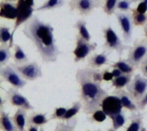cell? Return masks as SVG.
Returning <instances> with one entry per match:
<instances>
[{
  "label": "cell",
  "mask_w": 147,
  "mask_h": 131,
  "mask_svg": "<svg viewBox=\"0 0 147 131\" xmlns=\"http://www.w3.org/2000/svg\"><path fill=\"white\" fill-rule=\"evenodd\" d=\"M75 77L79 86V100L83 104V112L90 115L101 108L102 101L109 95L101 85L103 82L102 70L89 67L79 69Z\"/></svg>",
  "instance_id": "6da1fadb"
},
{
  "label": "cell",
  "mask_w": 147,
  "mask_h": 131,
  "mask_svg": "<svg viewBox=\"0 0 147 131\" xmlns=\"http://www.w3.org/2000/svg\"><path fill=\"white\" fill-rule=\"evenodd\" d=\"M53 27L48 22L33 16L23 27L22 33L32 41L44 63H54L61 54L53 35Z\"/></svg>",
  "instance_id": "7a4b0ae2"
},
{
  "label": "cell",
  "mask_w": 147,
  "mask_h": 131,
  "mask_svg": "<svg viewBox=\"0 0 147 131\" xmlns=\"http://www.w3.org/2000/svg\"><path fill=\"white\" fill-rule=\"evenodd\" d=\"M102 36L104 38V43L102 45V48L109 52L115 51H116L120 58L121 57L123 52L126 50H129L131 46L125 45L122 40L120 39L118 34L115 32L112 27L109 26L107 27L102 28Z\"/></svg>",
  "instance_id": "3957f363"
},
{
  "label": "cell",
  "mask_w": 147,
  "mask_h": 131,
  "mask_svg": "<svg viewBox=\"0 0 147 131\" xmlns=\"http://www.w3.org/2000/svg\"><path fill=\"white\" fill-rule=\"evenodd\" d=\"M16 5H17V15H16V19L15 20L13 30L11 31V38L9 43V48L14 46V34L17 30V28L22 24H25L28 21H29L33 17V13L35 10L34 7L28 6L24 2V0H17Z\"/></svg>",
  "instance_id": "277c9868"
},
{
  "label": "cell",
  "mask_w": 147,
  "mask_h": 131,
  "mask_svg": "<svg viewBox=\"0 0 147 131\" xmlns=\"http://www.w3.org/2000/svg\"><path fill=\"white\" fill-rule=\"evenodd\" d=\"M147 57V39H135L134 45L129 49L127 62L135 69H138L140 63Z\"/></svg>",
  "instance_id": "5b68a950"
},
{
  "label": "cell",
  "mask_w": 147,
  "mask_h": 131,
  "mask_svg": "<svg viewBox=\"0 0 147 131\" xmlns=\"http://www.w3.org/2000/svg\"><path fill=\"white\" fill-rule=\"evenodd\" d=\"M105 0H70L68 7L70 11H78L80 15H90L96 8H102Z\"/></svg>",
  "instance_id": "8992f818"
},
{
  "label": "cell",
  "mask_w": 147,
  "mask_h": 131,
  "mask_svg": "<svg viewBox=\"0 0 147 131\" xmlns=\"http://www.w3.org/2000/svg\"><path fill=\"white\" fill-rule=\"evenodd\" d=\"M0 76L1 82H6L17 89L23 88L27 84V81L16 70L11 63L0 68Z\"/></svg>",
  "instance_id": "52a82bcc"
},
{
  "label": "cell",
  "mask_w": 147,
  "mask_h": 131,
  "mask_svg": "<svg viewBox=\"0 0 147 131\" xmlns=\"http://www.w3.org/2000/svg\"><path fill=\"white\" fill-rule=\"evenodd\" d=\"M97 47V44L96 42L90 43L81 37L78 33L76 35V46L72 51L74 55V62L78 63L84 61L92 51H94Z\"/></svg>",
  "instance_id": "ba28073f"
},
{
  "label": "cell",
  "mask_w": 147,
  "mask_h": 131,
  "mask_svg": "<svg viewBox=\"0 0 147 131\" xmlns=\"http://www.w3.org/2000/svg\"><path fill=\"white\" fill-rule=\"evenodd\" d=\"M127 90L133 100L140 101L147 92V78L140 74L135 75L131 82L127 86Z\"/></svg>",
  "instance_id": "9c48e42d"
},
{
  "label": "cell",
  "mask_w": 147,
  "mask_h": 131,
  "mask_svg": "<svg viewBox=\"0 0 147 131\" xmlns=\"http://www.w3.org/2000/svg\"><path fill=\"white\" fill-rule=\"evenodd\" d=\"M11 65L26 81L32 82L43 76L41 69L36 62L27 63L21 64V65L11 63Z\"/></svg>",
  "instance_id": "30bf717a"
},
{
  "label": "cell",
  "mask_w": 147,
  "mask_h": 131,
  "mask_svg": "<svg viewBox=\"0 0 147 131\" xmlns=\"http://www.w3.org/2000/svg\"><path fill=\"white\" fill-rule=\"evenodd\" d=\"M6 100L10 104V106L14 107L25 109L27 111H32L34 109L29 100L25 96H23L16 88L12 87L6 91Z\"/></svg>",
  "instance_id": "8fae6325"
},
{
  "label": "cell",
  "mask_w": 147,
  "mask_h": 131,
  "mask_svg": "<svg viewBox=\"0 0 147 131\" xmlns=\"http://www.w3.org/2000/svg\"><path fill=\"white\" fill-rule=\"evenodd\" d=\"M115 15L116 16V19L120 25L121 30L122 32V36H123L124 41L126 43L130 42L132 39L133 30H134V27L131 15L128 14L127 12H121V11L115 12Z\"/></svg>",
  "instance_id": "7c38bea8"
},
{
  "label": "cell",
  "mask_w": 147,
  "mask_h": 131,
  "mask_svg": "<svg viewBox=\"0 0 147 131\" xmlns=\"http://www.w3.org/2000/svg\"><path fill=\"white\" fill-rule=\"evenodd\" d=\"M101 109L110 118L112 116L121 112L123 106L119 97L113 94V95H108L103 99L101 104Z\"/></svg>",
  "instance_id": "4fadbf2b"
},
{
  "label": "cell",
  "mask_w": 147,
  "mask_h": 131,
  "mask_svg": "<svg viewBox=\"0 0 147 131\" xmlns=\"http://www.w3.org/2000/svg\"><path fill=\"white\" fill-rule=\"evenodd\" d=\"M17 15V5L13 2L2 0L0 3V17L7 20H16Z\"/></svg>",
  "instance_id": "5bb4252c"
},
{
  "label": "cell",
  "mask_w": 147,
  "mask_h": 131,
  "mask_svg": "<svg viewBox=\"0 0 147 131\" xmlns=\"http://www.w3.org/2000/svg\"><path fill=\"white\" fill-rule=\"evenodd\" d=\"M113 94L115 95H116L117 97H119V99L121 100V102L122 104L123 108L130 111L131 112L139 111L137 105L133 101V99L131 98V96L127 91H125L123 89H115L113 92Z\"/></svg>",
  "instance_id": "9a60e30c"
},
{
  "label": "cell",
  "mask_w": 147,
  "mask_h": 131,
  "mask_svg": "<svg viewBox=\"0 0 147 131\" xmlns=\"http://www.w3.org/2000/svg\"><path fill=\"white\" fill-rule=\"evenodd\" d=\"M109 57H108V53H106V51H103V52L100 54H94L88 57V64L87 66L91 69H96L98 70L103 65L109 64Z\"/></svg>",
  "instance_id": "2e32d148"
},
{
  "label": "cell",
  "mask_w": 147,
  "mask_h": 131,
  "mask_svg": "<svg viewBox=\"0 0 147 131\" xmlns=\"http://www.w3.org/2000/svg\"><path fill=\"white\" fill-rule=\"evenodd\" d=\"M12 121L16 124L19 131H26V126H27V110L17 108L16 112L11 118Z\"/></svg>",
  "instance_id": "e0dca14e"
},
{
  "label": "cell",
  "mask_w": 147,
  "mask_h": 131,
  "mask_svg": "<svg viewBox=\"0 0 147 131\" xmlns=\"http://www.w3.org/2000/svg\"><path fill=\"white\" fill-rule=\"evenodd\" d=\"M143 120L144 114L140 112V111L131 112L130 124L126 131H140L143 128Z\"/></svg>",
  "instance_id": "ac0fdd59"
},
{
  "label": "cell",
  "mask_w": 147,
  "mask_h": 131,
  "mask_svg": "<svg viewBox=\"0 0 147 131\" xmlns=\"http://www.w3.org/2000/svg\"><path fill=\"white\" fill-rule=\"evenodd\" d=\"M0 129L2 131H19L9 117V113L3 109H0Z\"/></svg>",
  "instance_id": "d6986e66"
},
{
  "label": "cell",
  "mask_w": 147,
  "mask_h": 131,
  "mask_svg": "<svg viewBox=\"0 0 147 131\" xmlns=\"http://www.w3.org/2000/svg\"><path fill=\"white\" fill-rule=\"evenodd\" d=\"M50 120L47 119L46 113L41 112H32L29 116H28L27 118V125L28 124H33L39 127H41L45 124H47Z\"/></svg>",
  "instance_id": "ffe728a7"
},
{
  "label": "cell",
  "mask_w": 147,
  "mask_h": 131,
  "mask_svg": "<svg viewBox=\"0 0 147 131\" xmlns=\"http://www.w3.org/2000/svg\"><path fill=\"white\" fill-rule=\"evenodd\" d=\"M111 68H116V69H119L121 71H122L123 74H134V71H135V68L131 65L127 59H121V57L120 58L119 61L117 62H114L111 65H110Z\"/></svg>",
  "instance_id": "44dd1931"
},
{
  "label": "cell",
  "mask_w": 147,
  "mask_h": 131,
  "mask_svg": "<svg viewBox=\"0 0 147 131\" xmlns=\"http://www.w3.org/2000/svg\"><path fill=\"white\" fill-rule=\"evenodd\" d=\"M132 76V74H122L121 76L114 78V80L111 82L112 87L115 88V89H123L125 87L127 88L133 79Z\"/></svg>",
  "instance_id": "7402d4cb"
},
{
  "label": "cell",
  "mask_w": 147,
  "mask_h": 131,
  "mask_svg": "<svg viewBox=\"0 0 147 131\" xmlns=\"http://www.w3.org/2000/svg\"><path fill=\"white\" fill-rule=\"evenodd\" d=\"M14 63L16 64H24L28 63V57L27 54L23 51L22 48L19 45H14V54L12 56Z\"/></svg>",
  "instance_id": "603a6c76"
},
{
  "label": "cell",
  "mask_w": 147,
  "mask_h": 131,
  "mask_svg": "<svg viewBox=\"0 0 147 131\" xmlns=\"http://www.w3.org/2000/svg\"><path fill=\"white\" fill-rule=\"evenodd\" d=\"M131 16L135 27H145L147 25V14L139 12L136 8L131 9Z\"/></svg>",
  "instance_id": "cb8c5ba5"
},
{
  "label": "cell",
  "mask_w": 147,
  "mask_h": 131,
  "mask_svg": "<svg viewBox=\"0 0 147 131\" xmlns=\"http://www.w3.org/2000/svg\"><path fill=\"white\" fill-rule=\"evenodd\" d=\"M78 124V118H73L68 121L59 122L56 124V127L53 131H75Z\"/></svg>",
  "instance_id": "d4e9b609"
},
{
  "label": "cell",
  "mask_w": 147,
  "mask_h": 131,
  "mask_svg": "<svg viewBox=\"0 0 147 131\" xmlns=\"http://www.w3.org/2000/svg\"><path fill=\"white\" fill-rule=\"evenodd\" d=\"M82 108H83V104L80 100L73 102L71 106L67 109L65 115L64 116L62 121H68V120L72 119L79 113V112L81 111Z\"/></svg>",
  "instance_id": "484cf974"
},
{
  "label": "cell",
  "mask_w": 147,
  "mask_h": 131,
  "mask_svg": "<svg viewBox=\"0 0 147 131\" xmlns=\"http://www.w3.org/2000/svg\"><path fill=\"white\" fill-rule=\"evenodd\" d=\"M65 0H46L39 8L35 9V11L52 10L64 6Z\"/></svg>",
  "instance_id": "4316f807"
},
{
  "label": "cell",
  "mask_w": 147,
  "mask_h": 131,
  "mask_svg": "<svg viewBox=\"0 0 147 131\" xmlns=\"http://www.w3.org/2000/svg\"><path fill=\"white\" fill-rule=\"evenodd\" d=\"M73 27L78 31V34L81 37H83L84 39H86L88 41H90L91 35H90V33H89V31L87 29V23H86V21L84 20L81 19V20L77 21Z\"/></svg>",
  "instance_id": "83f0119b"
},
{
  "label": "cell",
  "mask_w": 147,
  "mask_h": 131,
  "mask_svg": "<svg viewBox=\"0 0 147 131\" xmlns=\"http://www.w3.org/2000/svg\"><path fill=\"white\" fill-rule=\"evenodd\" d=\"M110 119L112 120L113 128L115 130H118L121 128H122L126 124V123L127 121V117H126V115H125V113L123 112H121L120 113H117V114L112 116L110 118Z\"/></svg>",
  "instance_id": "f1b7e54d"
},
{
  "label": "cell",
  "mask_w": 147,
  "mask_h": 131,
  "mask_svg": "<svg viewBox=\"0 0 147 131\" xmlns=\"http://www.w3.org/2000/svg\"><path fill=\"white\" fill-rule=\"evenodd\" d=\"M11 57L10 48L9 45H1L0 46V68L4 67Z\"/></svg>",
  "instance_id": "f546056e"
},
{
  "label": "cell",
  "mask_w": 147,
  "mask_h": 131,
  "mask_svg": "<svg viewBox=\"0 0 147 131\" xmlns=\"http://www.w3.org/2000/svg\"><path fill=\"white\" fill-rule=\"evenodd\" d=\"M89 116L90 117H88V122L90 123H103L109 118L101 108L96 110L93 113H91Z\"/></svg>",
  "instance_id": "4dcf8cb0"
},
{
  "label": "cell",
  "mask_w": 147,
  "mask_h": 131,
  "mask_svg": "<svg viewBox=\"0 0 147 131\" xmlns=\"http://www.w3.org/2000/svg\"><path fill=\"white\" fill-rule=\"evenodd\" d=\"M119 1L120 0H105L104 1V4L102 6L103 12L107 15H109V16H110L111 15L115 14Z\"/></svg>",
  "instance_id": "1f68e13d"
},
{
  "label": "cell",
  "mask_w": 147,
  "mask_h": 131,
  "mask_svg": "<svg viewBox=\"0 0 147 131\" xmlns=\"http://www.w3.org/2000/svg\"><path fill=\"white\" fill-rule=\"evenodd\" d=\"M11 38L10 28L5 25L0 27V42L1 45H9Z\"/></svg>",
  "instance_id": "d6a6232c"
},
{
  "label": "cell",
  "mask_w": 147,
  "mask_h": 131,
  "mask_svg": "<svg viewBox=\"0 0 147 131\" xmlns=\"http://www.w3.org/2000/svg\"><path fill=\"white\" fill-rule=\"evenodd\" d=\"M67 111V108L65 107H57L53 110V112L50 116L49 120H62L64 116L65 115V112Z\"/></svg>",
  "instance_id": "836d02e7"
},
{
  "label": "cell",
  "mask_w": 147,
  "mask_h": 131,
  "mask_svg": "<svg viewBox=\"0 0 147 131\" xmlns=\"http://www.w3.org/2000/svg\"><path fill=\"white\" fill-rule=\"evenodd\" d=\"M131 2L129 0H120L116 9H118L121 12H127L129 10H131Z\"/></svg>",
  "instance_id": "e575fe53"
},
{
  "label": "cell",
  "mask_w": 147,
  "mask_h": 131,
  "mask_svg": "<svg viewBox=\"0 0 147 131\" xmlns=\"http://www.w3.org/2000/svg\"><path fill=\"white\" fill-rule=\"evenodd\" d=\"M102 74L103 82H112L114 80V76H113L112 72L109 71V69H105V70H102Z\"/></svg>",
  "instance_id": "d590c367"
},
{
  "label": "cell",
  "mask_w": 147,
  "mask_h": 131,
  "mask_svg": "<svg viewBox=\"0 0 147 131\" xmlns=\"http://www.w3.org/2000/svg\"><path fill=\"white\" fill-rule=\"evenodd\" d=\"M137 107L139 111H143L146 109V107L147 106V92L146 94H145V96L138 102H136Z\"/></svg>",
  "instance_id": "8d00e7d4"
},
{
  "label": "cell",
  "mask_w": 147,
  "mask_h": 131,
  "mask_svg": "<svg viewBox=\"0 0 147 131\" xmlns=\"http://www.w3.org/2000/svg\"><path fill=\"white\" fill-rule=\"evenodd\" d=\"M140 71H141L142 75L147 78V57L140 63Z\"/></svg>",
  "instance_id": "74e56055"
},
{
  "label": "cell",
  "mask_w": 147,
  "mask_h": 131,
  "mask_svg": "<svg viewBox=\"0 0 147 131\" xmlns=\"http://www.w3.org/2000/svg\"><path fill=\"white\" fill-rule=\"evenodd\" d=\"M136 9L139 11V12H140V13H146L147 12V3L146 2H140L139 4H138V6H137V8H136Z\"/></svg>",
  "instance_id": "f35d334b"
},
{
  "label": "cell",
  "mask_w": 147,
  "mask_h": 131,
  "mask_svg": "<svg viewBox=\"0 0 147 131\" xmlns=\"http://www.w3.org/2000/svg\"><path fill=\"white\" fill-rule=\"evenodd\" d=\"M111 72H112V74H113V76H114V78L118 77V76H121V75L123 74L122 71H121L119 69H116V68H114L113 70H112Z\"/></svg>",
  "instance_id": "ab89813d"
},
{
  "label": "cell",
  "mask_w": 147,
  "mask_h": 131,
  "mask_svg": "<svg viewBox=\"0 0 147 131\" xmlns=\"http://www.w3.org/2000/svg\"><path fill=\"white\" fill-rule=\"evenodd\" d=\"M38 128H39V126L33 125V124H28L27 125V131H40Z\"/></svg>",
  "instance_id": "60d3db41"
},
{
  "label": "cell",
  "mask_w": 147,
  "mask_h": 131,
  "mask_svg": "<svg viewBox=\"0 0 147 131\" xmlns=\"http://www.w3.org/2000/svg\"><path fill=\"white\" fill-rule=\"evenodd\" d=\"M7 102H8V100H6V98L5 99L0 98V109H3V107H4L5 104H7Z\"/></svg>",
  "instance_id": "b9f144b4"
},
{
  "label": "cell",
  "mask_w": 147,
  "mask_h": 131,
  "mask_svg": "<svg viewBox=\"0 0 147 131\" xmlns=\"http://www.w3.org/2000/svg\"><path fill=\"white\" fill-rule=\"evenodd\" d=\"M24 2L30 7H34V0H24Z\"/></svg>",
  "instance_id": "7bdbcfd3"
},
{
  "label": "cell",
  "mask_w": 147,
  "mask_h": 131,
  "mask_svg": "<svg viewBox=\"0 0 147 131\" xmlns=\"http://www.w3.org/2000/svg\"><path fill=\"white\" fill-rule=\"evenodd\" d=\"M143 31H144V35H145V37L147 39V25H146V26L144 27Z\"/></svg>",
  "instance_id": "ee69618b"
},
{
  "label": "cell",
  "mask_w": 147,
  "mask_h": 131,
  "mask_svg": "<svg viewBox=\"0 0 147 131\" xmlns=\"http://www.w3.org/2000/svg\"><path fill=\"white\" fill-rule=\"evenodd\" d=\"M132 3H138V2H140L141 0H129Z\"/></svg>",
  "instance_id": "f6af8a7d"
},
{
  "label": "cell",
  "mask_w": 147,
  "mask_h": 131,
  "mask_svg": "<svg viewBox=\"0 0 147 131\" xmlns=\"http://www.w3.org/2000/svg\"><path fill=\"white\" fill-rule=\"evenodd\" d=\"M107 131H116V130H115L114 128H111V129H109Z\"/></svg>",
  "instance_id": "bcb514c9"
},
{
  "label": "cell",
  "mask_w": 147,
  "mask_h": 131,
  "mask_svg": "<svg viewBox=\"0 0 147 131\" xmlns=\"http://www.w3.org/2000/svg\"><path fill=\"white\" fill-rule=\"evenodd\" d=\"M140 131H147V130H146V129L145 127H143V128H142V130H141Z\"/></svg>",
  "instance_id": "7dc6e473"
},
{
  "label": "cell",
  "mask_w": 147,
  "mask_h": 131,
  "mask_svg": "<svg viewBox=\"0 0 147 131\" xmlns=\"http://www.w3.org/2000/svg\"><path fill=\"white\" fill-rule=\"evenodd\" d=\"M3 1H8V2H14L16 0H3Z\"/></svg>",
  "instance_id": "c3c4849f"
},
{
  "label": "cell",
  "mask_w": 147,
  "mask_h": 131,
  "mask_svg": "<svg viewBox=\"0 0 147 131\" xmlns=\"http://www.w3.org/2000/svg\"><path fill=\"white\" fill-rule=\"evenodd\" d=\"M87 131H102L101 130H87Z\"/></svg>",
  "instance_id": "681fc988"
},
{
  "label": "cell",
  "mask_w": 147,
  "mask_h": 131,
  "mask_svg": "<svg viewBox=\"0 0 147 131\" xmlns=\"http://www.w3.org/2000/svg\"><path fill=\"white\" fill-rule=\"evenodd\" d=\"M140 2H146V3H147V0H141Z\"/></svg>",
  "instance_id": "f907efd6"
},
{
  "label": "cell",
  "mask_w": 147,
  "mask_h": 131,
  "mask_svg": "<svg viewBox=\"0 0 147 131\" xmlns=\"http://www.w3.org/2000/svg\"><path fill=\"white\" fill-rule=\"evenodd\" d=\"M40 131H44V130H43V128H41V129L40 130Z\"/></svg>",
  "instance_id": "816d5d0a"
}]
</instances>
